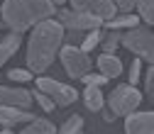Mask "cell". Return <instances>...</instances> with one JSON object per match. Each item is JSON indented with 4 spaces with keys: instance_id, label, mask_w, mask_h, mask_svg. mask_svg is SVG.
Listing matches in <instances>:
<instances>
[{
    "instance_id": "1",
    "label": "cell",
    "mask_w": 154,
    "mask_h": 134,
    "mask_svg": "<svg viewBox=\"0 0 154 134\" xmlns=\"http://www.w3.org/2000/svg\"><path fill=\"white\" fill-rule=\"evenodd\" d=\"M64 42V27L59 25V20H42L37 22L32 29V37L27 42V66L32 73H44L56 51H59Z\"/></svg>"
},
{
    "instance_id": "2",
    "label": "cell",
    "mask_w": 154,
    "mask_h": 134,
    "mask_svg": "<svg viewBox=\"0 0 154 134\" xmlns=\"http://www.w3.org/2000/svg\"><path fill=\"white\" fill-rule=\"evenodd\" d=\"M0 12H3V22L12 32L22 34L25 29L34 27L37 22L49 20L56 12V5L51 0H3Z\"/></svg>"
},
{
    "instance_id": "3",
    "label": "cell",
    "mask_w": 154,
    "mask_h": 134,
    "mask_svg": "<svg viewBox=\"0 0 154 134\" xmlns=\"http://www.w3.org/2000/svg\"><path fill=\"white\" fill-rule=\"evenodd\" d=\"M142 103V93L137 90V85L130 83H120L110 95H108V105L112 115H130L132 110H137Z\"/></svg>"
},
{
    "instance_id": "4",
    "label": "cell",
    "mask_w": 154,
    "mask_h": 134,
    "mask_svg": "<svg viewBox=\"0 0 154 134\" xmlns=\"http://www.w3.org/2000/svg\"><path fill=\"white\" fill-rule=\"evenodd\" d=\"M120 44L137 56H142L144 61H154V37L144 27H130L127 34L120 37Z\"/></svg>"
},
{
    "instance_id": "5",
    "label": "cell",
    "mask_w": 154,
    "mask_h": 134,
    "mask_svg": "<svg viewBox=\"0 0 154 134\" xmlns=\"http://www.w3.org/2000/svg\"><path fill=\"white\" fill-rule=\"evenodd\" d=\"M61 64H64V68H66V73L71 76V78H81L83 73L91 71L93 59L86 51L76 49V46H64L61 49Z\"/></svg>"
},
{
    "instance_id": "6",
    "label": "cell",
    "mask_w": 154,
    "mask_h": 134,
    "mask_svg": "<svg viewBox=\"0 0 154 134\" xmlns=\"http://www.w3.org/2000/svg\"><path fill=\"white\" fill-rule=\"evenodd\" d=\"M37 88H39L42 93H47L49 98H51L56 105H61V107L79 100V93H76L71 85L59 83V81H54V78H37Z\"/></svg>"
},
{
    "instance_id": "7",
    "label": "cell",
    "mask_w": 154,
    "mask_h": 134,
    "mask_svg": "<svg viewBox=\"0 0 154 134\" xmlns=\"http://www.w3.org/2000/svg\"><path fill=\"white\" fill-rule=\"evenodd\" d=\"M56 17H59L61 27H71V29H100L103 25V20L88 12H79V10H59Z\"/></svg>"
},
{
    "instance_id": "8",
    "label": "cell",
    "mask_w": 154,
    "mask_h": 134,
    "mask_svg": "<svg viewBox=\"0 0 154 134\" xmlns=\"http://www.w3.org/2000/svg\"><path fill=\"white\" fill-rule=\"evenodd\" d=\"M73 3V10L79 12H88L93 17H98V20L108 22L115 17V12H118V7H115L112 0H71Z\"/></svg>"
},
{
    "instance_id": "9",
    "label": "cell",
    "mask_w": 154,
    "mask_h": 134,
    "mask_svg": "<svg viewBox=\"0 0 154 134\" xmlns=\"http://www.w3.org/2000/svg\"><path fill=\"white\" fill-rule=\"evenodd\" d=\"M125 132H130V134H152L154 132V115L132 110L125 120Z\"/></svg>"
},
{
    "instance_id": "10",
    "label": "cell",
    "mask_w": 154,
    "mask_h": 134,
    "mask_svg": "<svg viewBox=\"0 0 154 134\" xmlns=\"http://www.w3.org/2000/svg\"><path fill=\"white\" fill-rule=\"evenodd\" d=\"M29 103H32V93H27V90H22V88H8V85H0V105L27 110Z\"/></svg>"
},
{
    "instance_id": "11",
    "label": "cell",
    "mask_w": 154,
    "mask_h": 134,
    "mask_svg": "<svg viewBox=\"0 0 154 134\" xmlns=\"http://www.w3.org/2000/svg\"><path fill=\"white\" fill-rule=\"evenodd\" d=\"M34 115L22 110V107H5L0 105V124L5 127H12V124H20V122H32Z\"/></svg>"
},
{
    "instance_id": "12",
    "label": "cell",
    "mask_w": 154,
    "mask_h": 134,
    "mask_svg": "<svg viewBox=\"0 0 154 134\" xmlns=\"http://www.w3.org/2000/svg\"><path fill=\"white\" fill-rule=\"evenodd\" d=\"M98 71L105 76V78L110 81V78H118V76L122 73V61L118 59L115 54H100L98 56Z\"/></svg>"
},
{
    "instance_id": "13",
    "label": "cell",
    "mask_w": 154,
    "mask_h": 134,
    "mask_svg": "<svg viewBox=\"0 0 154 134\" xmlns=\"http://www.w3.org/2000/svg\"><path fill=\"white\" fill-rule=\"evenodd\" d=\"M20 42H22L20 32H12V34L5 37V39H0V66H3L17 49H20Z\"/></svg>"
},
{
    "instance_id": "14",
    "label": "cell",
    "mask_w": 154,
    "mask_h": 134,
    "mask_svg": "<svg viewBox=\"0 0 154 134\" xmlns=\"http://www.w3.org/2000/svg\"><path fill=\"white\" fill-rule=\"evenodd\" d=\"M83 103H86L88 110L100 112V110H103V93H100V88H98V85H88L86 93H83Z\"/></svg>"
},
{
    "instance_id": "15",
    "label": "cell",
    "mask_w": 154,
    "mask_h": 134,
    "mask_svg": "<svg viewBox=\"0 0 154 134\" xmlns=\"http://www.w3.org/2000/svg\"><path fill=\"white\" fill-rule=\"evenodd\" d=\"M56 132V127L51 124V122H47V120H32L29 122V127H25L22 129V134H54Z\"/></svg>"
},
{
    "instance_id": "16",
    "label": "cell",
    "mask_w": 154,
    "mask_h": 134,
    "mask_svg": "<svg viewBox=\"0 0 154 134\" xmlns=\"http://www.w3.org/2000/svg\"><path fill=\"white\" fill-rule=\"evenodd\" d=\"M108 29H122V27H137V17L134 15H122V17H112V20H108V22H103Z\"/></svg>"
},
{
    "instance_id": "17",
    "label": "cell",
    "mask_w": 154,
    "mask_h": 134,
    "mask_svg": "<svg viewBox=\"0 0 154 134\" xmlns=\"http://www.w3.org/2000/svg\"><path fill=\"white\" fill-rule=\"evenodd\" d=\"M134 7H137L140 17H142L147 25L154 22V0H137V3H134Z\"/></svg>"
},
{
    "instance_id": "18",
    "label": "cell",
    "mask_w": 154,
    "mask_h": 134,
    "mask_svg": "<svg viewBox=\"0 0 154 134\" xmlns=\"http://www.w3.org/2000/svg\"><path fill=\"white\" fill-rule=\"evenodd\" d=\"M81 129H83V117H81V115H71V117L59 127L61 134H76V132H81Z\"/></svg>"
},
{
    "instance_id": "19",
    "label": "cell",
    "mask_w": 154,
    "mask_h": 134,
    "mask_svg": "<svg viewBox=\"0 0 154 134\" xmlns=\"http://www.w3.org/2000/svg\"><path fill=\"white\" fill-rule=\"evenodd\" d=\"M100 39H103V32L100 29H91V34L86 37V39H83V44H81V51H91V49H95V46H98L100 44Z\"/></svg>"
},
{
    "instance_id": "20",
    "label": "cell",
    "mask_w": 154,
    "mask_h": 134,
    "mask_svg": "<svg viewBox=\"0 0 154 134\" xmlns=\"http://www.w3.org/2000/svg\"><path fill=\"white\" fill-rule=\"evenodd\" d=\"M103 51L105 54H112L115 49H118V44H120V34H115V29L110 32V34H103Z\"/></svg>"
},
{
    "instance_id": "21",
    "label": "cell",
    "mask_w": 154,
    "mask_h": 134,
    "mask_svg": "<svg viewBox=\"0 0 154 134\" xmlns=\"http://www.w3.org/2000/svg\"><path fill=\"white\" fill-rule=\"evenodd\" d=\"M32 98H37V103H39V105H42V110H44V112H51V110L56 107V103H54V100L49 98V95H47V93H42L39 88H37V90L32 93Z\"/></svg>"
},
{
    "instance_id": "22",
    "label": "cell",
    "mask_w": 154,
    "mask_h": 134,
    "mask_svg": "<svg viewBox=\"0 0 154 134\" xmlns=\"http://www.w3.org/2000/svg\"><path fill=\"white\" fill-rule=\"evenodd\" d=\"M79 81H83L86 85H98V88L108 83V78H105V76H103L100 71H98V73H83V76H81Z\"/></svg>"
},
{
    "instance_id": "23",
    "label": "cell",
    "mask_w": 154,
    "mask_h": 134,
    "mask_svg": "<svg viewBox=\"0 0 154 134\" xmlns=\"http://www.w3.org/2000/svg\"><path fill=\"white\" fill-rule=\"evenodd\" d=\"M8 78L15 81V83H27V81H32V73L29 71H22V68H12L8 73Z\"/></svg>"
},
{
    "instance_id": "24",
    "label": "cell",
    "mask_w": 154,
    "mask_h": 134,
    "mask_svg": "<svg viewBox=\"0 0 154 134\" xmlns=\"http://www.w3.org/2000/svg\"><path fill=\"white\" fill-rule=\"evenodd\" d=\"M140 73H142V61L134 59V61H132V68H130V85H137Z\"/></svg>"
},
{
    "instance_id": "25",
    "label": "cell",
    "mask_w": 154,
    "mask_h": 134,
    "mask_svg": "<svg viewBox=\"0 0 154 134\" xmlns=\"http://www.w3.org/2000/svg\"><path fill=\"white\" fill-rule=\"evenodd\" d=\"M144 90H147V98H154V71L152 68L144 76Z\"/></svg>"
},
{
    "instance_id": "26",
    "label": "cell",
    "mask_w": 154,
    "mask_h": 134,
    "mask_svg": "<svg viewBox=\"0 0 154 134\" xmlns=\"http://www.w3.org/2000/svg\"><path fill=\"white\" fill-rule=\"evenodd\" d=\"M115 3V7H118L120 12H130L132 7H134V3H137V0H112Z\"/></svg>"
},
{
    "instance_id": "27",
    "label": "cell",
    "mask_w": 154,
    "mask_h": 134,
    "mask_svg": "<svg viewBox=\"0 0 154 134\" xmlns=\"http://www.w3.org/2000/svg\"><path fill=\"white\" fill-rule=\"evenodd\" d=\"M51 3H54V5H61V3H66V0H51Z\"/></svg>"
}]
</instances>
